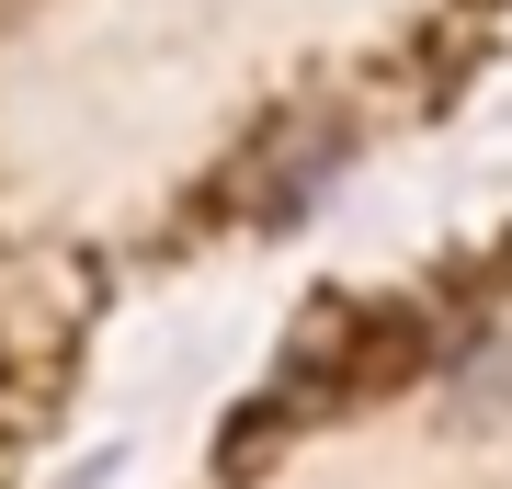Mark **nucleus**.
Here are the masks:
<instances>
[]
</instances>
